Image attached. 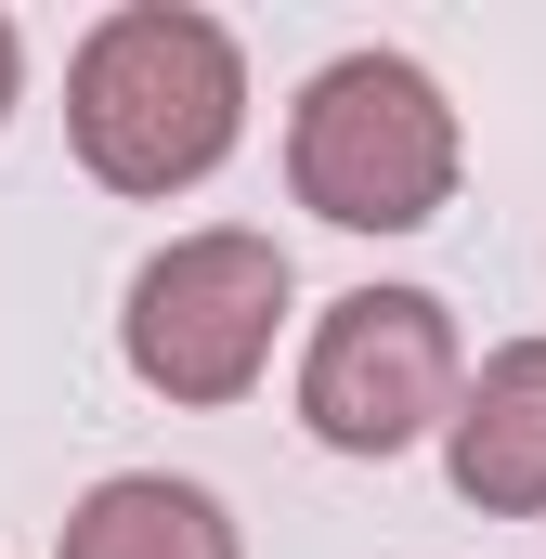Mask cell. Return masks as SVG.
<instances>
[{
    "instance_id": "cell-4",
    "label": "cell",
    "mask_w": 546,
    "mask_h": 559,
    "mask_svg": "<svg viewBox=\"0 0 546 559\" xmlns=\"http://www.w3.org/2000/svg\"><path fill=\"white\" fill-rule=\"evenodd\" d=\"M455 391H468V352L429 286H352L299 338V429L325 455H404L455 417Z\"/></svg>"
},
{
    "instance_id": "cell-6",
    "label": "cell",
    "mask_w": 546,
    "mask_h": 559,
    "mask_svg": "<svg viewBox=\"0 0 546 559\" xmlns=\"http://www.w3.org/2000/svg\"><path fill=\"white\" fill-rule=\"evenodd\" d=\"M52 559H248L235 547V508L209 481H169V468H118L66 508Z\"/></svg>"
},
{
    "instance_id": "cell-7",
    "label": "cell",
    "mask_w": 546,
    "mask_h": 559,
    "mask_svg": "<svg viewBox=\"0 0 546 559\" xmlns=\"http://www.w3.org/2000/svg\"><path fill=\"white\" fill-rule=\"evenodd\" d=\"M13 92H26V39H13V13H0V118H13Z\"/></svg>"
},
{
    "instance_id": "cell-1",
    "label": "cell",
    "mask_w": 546,
    "mask_h": 559,
    "mask_svg": "<svg viewBox=\"0 0 546 559\" xmlns=\"http://www.w3.org/2000/svg\"><path fill=\"white\" fill-rule=\"evenodd\" d=\"M248 131V52L195 0H118L66 52V143L105 195H195Z\"/></svg>"
},
{
    "instance_id": "cell-5",
    "label": "cell",
    "mask_w": 546,
    "mask_h": 559,
    "mask_svg": "<svg viewBox=\"0 0 546 559\" xmlns=\"http://www.w3.org/2000/svg\"><path fill=\"white\" fill-rule=\"evenodd\" d=\"M442 468L482 521H546V338H508L468 365L442 417Z\"/></svg>"
},
{
    "instance_id": "cell-2",
    "label": "cell",
    "mask_w": 546,
    "mask_h": 559,
    "mask_svg": "<svg viewBox=\"0 0 546 559\" xmlns=\"http://www.w3.org/2000/svg\"><path fill=\"white\" fill-rule=\"evenodd\" d=\"M455 105L416 52H339L299 105H286V195L339 235H416L455 209Z\"/></svg>"
},
{
    "instance_id": "cell-3",
    "label": "cell",
    "mask_w": 546,
    "mask_h": 559,
    "mask_svg": "<svg viewBox=\"0 0 546 559\" xmlns=\"http://www.w3.org/2000/svg\"><path fill=\"white\" fill-rule=\"evenodd\" d=\"M286 248L248 235V222H209V235H169L131 274V312H118V352L156 404H248L286 338Z\"/></svg>"
}]
</instances>
